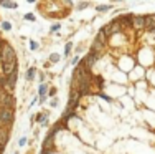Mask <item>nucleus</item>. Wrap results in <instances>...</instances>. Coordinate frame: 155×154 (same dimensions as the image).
I'll list each match as a JSON object with an SVG mask.
<instances>
[{
	"mask_svg": "<svg viewBox=\"0 0 155 154\" xmlns=\"http://www.w3.org/2000/svg\"><path fill=\"white\" fill-rule=\"evenodd\" d=\"M15 60H17V55H15L13 46L10 45L8 42H3L2 48H0V61H2V65L10 63V61H15Z\"/></svg>",
	"mask_w": 155,
	"mask_h": 154,
	"instance_id": "1",
	"label": "nucleus"
},
{
	"mask_svg": "<svg viewBox=\"0 0 155 154\" xmlns=\"http://www.w3.org/2000/svg\"><path fill=\"white\" fill-rule=\"evenodd\" d=\"M101 30H102V33H104V35L109 38V36L119 33V32H122V27H120V23L117 22V18H116L114 22H110V23L104 25V28H101Z\"/></svg>",
	"mask_w": 155,
	"mask_h": 154,
	"instance_id": "2",
	"label": "nucleus"
},
{
	"mask_svg": "<svg viewBox=\"0 0 155 154\" xmlns=\"http://www.w3.org/2000/svg\"><path fill=\"white\" fill-rule=\"evenodd\" d=\"M99 58H101V56H99V55H93V53H87L86 56H84V58H83V60H81V61H79V63H78V65H81V67H84V68L87 70V71L91 73V70L94 68L96 61H97Z\"/></svg>",
	"mask_w": 155,
	"mask_h": 154,
	"instance_id": "3",
	"label": "nucleus"
},
{
	"mask_svg": "<svg viewBox=\"0 0 155 154\" xmlns=\"http://www.w3.org/2000/svg\"><path fill=\"white\" fill-rule=\"evenodd\" d=\"M13 104H15V98L8 93H0V106L3 109H13Z\"/></svg>",
	"mask_w": 155,
	"mask_h": 154,
	"instance_id": "4",
	"label": "nucleus"
},
{
	"mask_svg": "<svg viewBox=\"0 0 155 154\" xmlns=\"http://www.w3.org/2000/svg\"><path fill=\"white\" fill-rule=\"evenodd\" d=\"M0 121H2V124H12L13 123V109L0 108Z\"/></svg>",
	"mask_w": 155,
	"mask_h": 154,
	"instance_id": "5",
	"label": "nucleus"
},
{
	"mask_svg": "<svg viewBox=\"0 0 155 154\" xmlns=\"http://www.w3.org/2000/svg\"><path fill=\"white\" fill-rule=\"evenodd\" d=\"M104 46H106V43H102L101 40L94 38V40H93V43H91V53H93V55H99V56H102Z\"/></svg>",
	"mask_w": 155,
	"mask_h": 154,
	"instance_id": "6",
	"label": "nucleus"
},
{
	"mask_svg": "<svg viewBox=\"0 0 155 154\" xmlns=\"http://www.w3.org/2000/svg\"><path fill=\"white\" fill-rule=\"evenodd\" d=\"M132 27L135 30H143L145 28V17L143 15H132Z\"/></svg>",
	"mask_w": 155,
	"mask_h": 154,
	"instance_id": "7",
	"label": "nucleus"
},
{
	"mask_svg": "<svg viewBox=\"0 0 155 154\" xmlns=\"http://www.w3.org/2000/svg\"><path fill=\"white\" fill-rule=\"evenodd\" d=\"M8 138H10V129L7 126L0 128V148H5L7 142H8Z\"/></svg>",
	"mask_w": 155,
	"mask_h": 154,
	"instance_id": "8",
	"label": "nucleus"
},
{
	"mask_svg": "<svg viewBox=\"0 0 155 154\" xmlns=\"http://www.w3.org/2000/svg\"><path fill=\"white\" fill-rule=\"evenodd\" d=\"M117 22L120 23L122 30L125 27H132V15H120V17H117Z\"/></svg>",
	"mask_w": 155,
	"mask_h": 154,
	"instance_id": "9",
	"label": "nucleus"
},
{
	"mask_svg": "<svg viewBox=\"0 0 155 154\" xmlns=\"http://www.w3.org/2000/svg\"><path fill=\"white\" fill-rule=\"evenodd\" d=\"M145 30L155 32V15H145Z\"/></svg>",
	"mask_w": 155,
	"mask_h": 154,
	"instance_id": "10",
	"label": "nucleus"
},
{
	"mask_svg": "<svg viewBox=\"0 0 155 154\" xmlns=\"http://www.w3.org/2000/svg\"><path fill=\"white\" fill-rule=\"evenodd\" d=\"M35 119L38 121L41 126H48V113H40V115L35 116Z\"/></svg>",
	"mask_w": 155,
	"mask_h": 154,
	"instance_id": "11",
	"label": "nucleus"
},
{
	"mask_svg": "<svg viewBox=\"0 0 155 154\" xmlns=\"http://www.w3.org/2000/svg\"><path fill=\"white\" fill-rule=\"evenodd\" d=\"M53 142H54V138L50 136V134H46V139H45V142H43V149H50V151H53Z\"/></svg>",
	"mask_w": 155,
	"mask_h": 154,
	"instance_id": "12",
	"label": "nucleus"
},
{
	"mask_svg": "<svg viewBox=\"0 0 155 154\" xmlns=\"http://www.w3.org/2000/svg\"><path fill=\"white\" fill-rule=\"evenodd\" d=\"M38 96L40 98H46L48 96V86L45 83H41V85L38 86Z\"/></svg>",
	"mask_w": 155,
	"mask_h": 154,
	"instance_id": "13",
	"label": "nucleus"
},
{
	"mask_svg": "<svg viewBox=\"0 0 155 154\" xmlns=\"http://www.w3.org/2000/svg\"><path fill=\"white\" fill-rule=\"evenodd\" d=\"M35 75H36V68H28L27 70V80L28 81H31V80H35Z\"/></svg>",
	"mask_w": 155,
	"mask_h": 154,
	"instance_id": "14",
	"label": "nucleus"
},
{
	"mask_svg": "<svg viewBox=\"0 0 155 154\" xmlns=\"http://www.w3.org/2000/svg\"><path fill=\"white\" fill-rule=\"evenodd\" d=\"M0 7H5V9H17L18 3L17 2H0Z\"/></svg>",
	"mask_w": 155,
	"mask_h": 154,
	"instance_id": "15",
	"label": "nucleus"
},
{
	"mask_svg": "<svg viewBox=\"0 0 155 154\" xmlns=\"http://www.w3.org/2000/svg\"><path fill=\"white\" fill-rule=\"evenodd\" d=\"M60 60H61V55H58V53H51L50 55V63H58Z\"/></svg>",
	"mask_w": 155,
	"mask_h": 154,
	"instance_id": "16",
	"label": "nucleus"
},
{
	"mask_svg": "<svg viewBox=\"0 0 155 154\" xmlns=\"http://www.w3.org/2000/svg\"><path fill=\"white\" fill-rule=\"evenodd\" d=\"M71 50H73V43L68 42L64 45V56H69V55H71Z\"/></svg>",
	"mask_w": 155,
	"mask_h": 154,
	"instance_id": "17",
	"label": "nucleus"
},
{
	"mask_svg": "<svg viewBox=\"0 0 155 154\" xmlns=\"http://www.w3.org/2000/svg\"><path fill=\"white\" fill-rule=\"evenodd\" d=\"M2 30H5V32H10L12 30V23H10V22H2Z\"/></svg>",
	"mask_w": 155,
	"mask_h": 154,
	"instance_id": "18",
	"label": "nucleus"
},
{
	"mask_svg": "<svg viewBox=\"0 0 155 154\" xmlns=\"http://www.w3.org/2000/svg\"><path fill=\"white\" fill-rule=\"evenodd\" d=\"M112 9V5H99L97 7V12H107V10Z\"/></svg>",
	"mask_w": 155,
	"mask_h": 154,
	"instance_id": "19",
	"label": "nucleus"
},
{
	"mask_svg": "<svg viewBox=\"0 0 155 154\" xmlns=\"http://www.w3.org/2000/svg\"><path fill=\"white\" fill-rule=\"evenodd\" d=\"M89 7V3L87 2H81V3H78V10H84V9H87Z\"/></svg>",
	"mask_w": 155,
	"mask_h": 154,
	"instance_id": "20",
	"label": "nucleus"
},
{
	"mask_svg": "<svg viewBox=\"0 0 155 154\" xmlns=\"http://www.w3.org/2000/svg\"><path fill=\"white\" fill-rule=\"evenodd\" d=\"M97 96H101L102 100H106V101H112V100H110V96H107V94H104V93H97Z\"/></svg>",
	"mask_w": 155,
	"mask_h": 154,
	"instance_id": "21",
	"label": "nucleus"
},
{
	"mask_svg": "<svg viewBox=\"0 0 155 154\" xmlns=\"http://www.w3.org/2000/svg\"><path fill=\"white\" fill-rule=\"evenodd\" d=\"M54 94H56V88H50V90H48V96H54Z\"/></svg>",
	"mask_w": 155,
	"mask_h": 154,
	"instance_id": "22",
	"label": "nucleus"
},
{
	"mask_svg": "<svg viewBox=\"0 0 155 154\" xmlns=\"http://www.w3.org/2000/svg\"><path fill=\"white\" fill-rule=\"evenodd\" d=\"M25 20H28V22H35V15H31V13H27V15H25Z\"/></svg>",
	"mask_w": 155,
	"mask_h": 154,
	"instance_id": "23",
	"label": "nucleus"
},
{
	"mask_svg": "<svg viewBox=\"0 0 155 154\" xmlns=\"http://www.w3.org/2000/svg\"><path fill=\"white\" fill-rule=\"evenodd\" d=\"M50 106H51V108H56V106H58V100H56V98H53V100H51Z\"/></svg>",
	"mask_w": 155,
	"mask_h": 154,
	"instance_id": "24",
	"label": "nucleus"
},
{
	"mask_svg": "<svg viewBox=\"0 0 155 154\" xmlns=\"http://www.w3.org/2000/svg\"><path fill=\"white\" fill-rule=\"evenodd\" d=\"M79 58H78V56H74V58H73V60H71V65H74V67H78V63H79Z\"/></svg>",
	"mask_w": 155,
	"mask_h": 154,
	"instance_id": "25",
	"label": "nucleus"
},
{
	"mask_svg": "<svg viewBox=\"0 0 155 154\" xmlns=\"http://www.w3.org/2000/svg\"><path fill=\"white\" fill-rule=\"evenodd\" d=\"M27 144V138H20V141H18V146H25Z\"/></svg>",
	"mask_w": 155,
	"mask_h": 154,
	"instance_id": "26",
	"label": "nucleus"
},
{
	"mask_svg": "<svg viewBox=\"0 0 155 154\" xmlns=\"http://www.w3.org/2000/svg\"><path fill=\"white\" fill-rule=\"evenodd\" d=\"M30 48H31V50H36V48H38V43H36V42H31V43H30Z\"/></svg>",
	"mask_w": 155,
	"mask_h": 154,
	"instance_id": "27",
	"label": "nucleus"
},
{
	"mask_svg": "<svg viewBox=\"0 0 155 154\" xmlns=\"http://www.w3.org/2000/svg\"><path fill=\"white\" fill-rule=\"evenodd\" d=\"M5 86V76H0V88Z\"/></svg>",
	"mask_w": 155,
	"mask_h": 154,
	"instance_id": "28",
	"label": "nucleus"
},
{
	"mask_svg": "<svg viewBox=\"0 0 155 154\" xmlns=\"http://www.w3.org/2000/svg\"><path fill=\"white\" fill-rule=\"evenodd\" d=\"M58 30H60V25H53V27H51V32H58Z\"/></svg>",
	"mask_w": 155,
	"mask_h": 154,
	"instance_id": "29",
	"label": "nucleus"
},
{
	"mask_svg": "<svg viewBox=\"0 0 155 154\" xmlns=\"http://www.w3.org/2000/svg\"><path fill=\"white\" fill-rule=\"evenodd\" d=\"M40 154H51V151H50V149H41V152H40Z\"/></svg>",
	"mask_w": 155,
	"mask_h": 154,
	"instance_id": "30",
	"label": "nucleus"
},
{
	"mask_svg": "<svg viewBox=\"0 0 155 154\" xmlns=\"http://www.w3.org/2000/svg\"><path fill=\"white\" fill-rule=\"evenodd\" d=\"M40 81H41V83L45 81V75H43V73H40Z\"/></svg>",
	"mask_w": 155,
	"mask_h": 154,
	"instance_id": "31",
	"label": "nucleus"
},
{
	"mask_svg": "<svg viewBox=\"0 0 155 154\" xmlns=\"http://www.w3.org/2000/svg\"><path fill=\"white\" fill-rule=\"evenodd\" d=\"M2 43H3V42H2V38H0V48H2Z\"/></svg>",
	"mask_w": 155,
	"mask_h": 154,
	"instance_id": "32",
	"label": "nucleus"
},
{
	"mask_svg": "<svg viewBox=\"0 0 155 154\" xmlns=\"http://www.w3.org/2000/svg\"><path fill=\"white\" fill-rule=\"evenodd\" d=\"M13 154H18V152H13Z\"/></svg>",
	"mask_w": 155,
	"mask_h": 154,
	"instance_id": "33",
	"label": "nucleus"
}]
</instances>
